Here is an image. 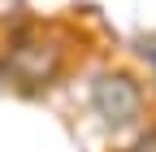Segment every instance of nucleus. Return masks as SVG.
Listing matches in <instances>:
<instances>
[{"label":"nucleus","mask_w":156,"mask_h":152,"mask_svg":"<svg viewBox=\"0 0 156 152\" xmlns=\"http://www.w3.org/2000/svg\"><path fill=\"white\" fill-rule=\"evenodd\" d=\"M91 104L108 122H134L143 113V91L134 87L126 74H104V78L91 87Z\"/></svg>","instance_id":"nucleus-2"},{"label":"nucleus","mask_w":156,"mask_h":152,"mask_svg":"<svg viewBox=\"0 0 156 152\" xmlns=\"http://www.w3.org/2000/svg\"><path fill=\"white\" fill-rule=\"evenodd\" d=\"M130 152H156V135H152V139H143L139 148H130Z\"/></svg>","instance_id":"nucleus-3"},{"label":"nucleus","mask_w":156,"mask_h":152,"mask_svg":"<svg viewBox=\"0 0 156 152\" xmlns=\"http://www.w3.org/2000/svg\"><path fill=\"white\" fill-rule=\"evenodd\" d=\"M61 56H65V48L56 44V39H44V35H35V39H17L5 56H0V74L13 78L17 87H44V83L56 78Z\"/></svg>","instance_id":"nucleus-1"}]
</instances>
